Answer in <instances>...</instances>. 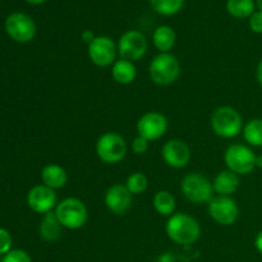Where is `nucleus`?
<instances>
[{
    "mask_svg": "<svg viewBox=\"0 0 262 262\" xmlns=\"http://www.w3.org/2000/svg\"><path fill=\"white\" fill-rule=\"evenodd\" d=\"M168 237L177 245L187 246L197 242L201 237L200 223L184 212H174L165 225Z\"/></svg>",
    "mask_w": 262,
    "mask_h": 262,
    "instance_id": "obj_1",
    "label": "nucleus"
},
{
    "mask_svg": "<svg viewBox=\"0 0 262 262\" xmlns=\"http://www.w3.org/2000/svg\"><path fill=\"white\" fill-rule=\"evenodd\" d=\"M148 74L155 84L170 86L181 74V64L173 54L160 53L150 63Z\"/></svg>",
    "mask_w": 262,
    "mask_h": 262,
    "instance_id": "obj_2",
    "label": "nucleus"
},
{
    "mask_svg": "<svg viewBox=\"0 0 262 262\" xmlns=\"http://www.w3.org/2000/svg\"><path fill=\"white\" fill-rule=\"evenodd\" d=\"M212 132L222 138H233L243 130L239 113L232 106H220L214 110L210 119Z\"/></svg>",
    "mask_w": 262,
    "mask_h": 262,
    "instance_id": "obj_3",
    "label": "nucleus"
},
{
    "mask_svg": "<svg viewBox=\"0 0 262 262\" xmlns=\"http://www.w3.org/2000/svg\"><path fill=\"white\" fill-rule=\"evenodd\" d=\"M54 212H55L61 227L71 230H77L82 228L89 219L86 205L76 197H68V199L61 200L56 205Z\"/></svg>",
    "mask_w": 262,
    "mask_h": 262,
    "instance_id": "obj_4",
    "label": "nucleus"
},
{
    "mask_svg": "<svg viewBox=\"0 0 262 262\" xmlns=\"http://www.w3.org/2000/svg\"><path fill=\"white\" fill-rule=\"evenodd\" d=\"M181 189L183 196L192 204H209L214 199L212 182L200 173L187 174L182 179Z\"/></svg>",
    "mask_w": 262,
    "mask_h": 262,
    "instance_id": "obj_5",
    "label": "nucleus"
},
{
    "mask_svg": "<svg viewBox=\"0 0 262 262\" xmlns=\"http://www.w3.org/2000/svg\"><path fill=\"white\" fill-rule=\"evenodd\" d=\"M97 158L105 164H118L127 154V143L124 138L115 132H106L99 137L96 142Z\"/></svg>",
    "mask_w": 262,
    "mask_h": 262,
    "instance_id": "obj_6",
    "label": "nucleus"
},
{
    "mask_svg": "<svg viewBox=\"0 0 262 262\" xmlns=\"http://www.w3.org/2000/svg\"><path fill=\"white\" fill-rule=\"evenodd\" d=\"M256 156L257 155H255L248 146L234 143L230 145L224 152V161L228 170L233 171L237 176H246L256 168Z\"/></svg>",
    "mask_w": 262,
    "mask_h": 262,
    "instance_id": "obj_7",
    "label": "nucleus"
},
{
    "mask_svg": "<svg viewBox=\"0 0 262 262\" xmlns=\"http://www.w3.org/2000/svg\"><path fill=\"white\" fill-rule=\"evenodd\" d=\"M147 40L145 35L137 30H129L120 36L118 41V54L120 59L137 61L147 53Z\"/></svg>",
    "mask_w": 262,
    "mask_h": 262,
    "instance_id": "obj_8",
    "label": "nucleus"
},
{
    "mask_svg": "<svg viewBox=\"0 0 262 262\" xmlns=\"http://www.w3.org/2000/svg\"><path fill=\"white\" fill-rule=\"evenodd\" d=\"M87 53L92 63L100 68H106L117 61L118 45L107 36H96L90 45Z\"/></svg>",
    "mask_w": 262,
    "mask_h": 262,
    "instance_id": "obj_9",
    "label": "nucleus"
},
{
    "mask_svg": "<svg viewBox=\"0 0 262 262\" xmlns=\"http://www.w3.org/2000/svg\"><path fill=\"white\" fill-rule=\"evenodd\" d=\"M5 31L12 40L26 43L36 36V25L30 15L25 13H12L5 20Z\"/></svg>",
    "mask_w": 262,
    "mask_h": 262,
    "instance_id": "obj_10",
    "label": "nucleus"
},
{
    "mask_svg": "<svg viewBox=\"0 0 262 262\" xmlns=\"http://www.w3.org/2000/svg\"><path fill=\"white\" fill-rule=\"evenodd\" d=\"M209 215L215 223L229 227L233 225L239 215V207L237 202L228 196H216L209 202Z\"/></svg>",
    "mask_w": 262,
    "mask_h": 262,
    "instance_id": "obj_11",
    "label": "nucleus"
},
{
    "mask_svg": "<svg viewBox=\"0 0 262 262\" xmlns=\"http://www.w3.org/2000/svg\"><path fill=\"white\" fill-rule=\"evenodd\" d=\"M168 119L165 115L158 112L145 113L137 122L138 136L150 141H156L163 137L168 130Z\"/></svg>",
    "mask_w": 262,
    "mask_h": 262,
    "instance_id": "obj_12",
    "label": "nucleus"
},
{
    "mask_svg": "<svg viewBox=\"0 0 262 262\" xmlns=\"http://www.w3.org/2000/svg\"><path fill=\"white\" fill-rule=\"evenodd\" d=\"M27 204L32 211L37 214H48L56 207V193L54 189L49 188L45 184L35 186L30 189L27 194Z\"/></svg>",
    "mask_w": 262,
    "mask_h": 262,
    "instance_id": "obj_13",
    "label": "nucleus"
},
{
    "mask_svg": "<svg viewBox=\"0 0 262 262\" xmlns=\"http://www.w3.org/2000/svg\"><path fill=\"white\" fill-rule=\"evenodd\" d=\"M161 156L166 165L173 169H182L191 160V150L182 140H169L161 148Z\"/></svg>",
    "mask_w": 262,
    "mask_h": 262,
    "instance_id": "obj_14",
    "label": "nucleus"
},
{
    "mask_svg": "<svg viewBox=\"0 0 262 262\" xmlns=\"http://www.w3.org/2000/svg\"><path fill=\"white\" fill-rule=\"evenodd\" d=\"M105 206L112 214L125 215L132 207L133 194L128 191L125 184H114L105 193Z\"/></svg>",
    "mask_w": 262,
    "mask_h": 262,
    "instance_id": "obj_15",
    "label": "nucleus"
},
{
    "mask_svg": "<svg viewBox=\"0 0 262 262\" xmlns=\"http://www.w3.org/2000/svg\"><path fill=\"white\" fill-rule=\"evenodd\" d=\"M214 192L217 196H228L230 197L239 187V178L235 173L230 170H223L215 177L212 182Z\"/></svg>",
    "mask_w": 262,
    "mask_h": 262,
    "instance_id": "obj_16",
    "label": "nucleus"
},
{
    "mask_svg": "<svg viewBox=\"0 0 262 262\" xmlns=\"http://www.w3.org/2000/svg\"><path fill=\"white\" fill-rule=\"evenodd\" d=\"M41 179L46 187L55 191V189H60L66 186L68 182V174H67L66 169L61 168L60 165L49 164V165L43 166L41 170Z\"/></svg>",
    "mask_w": 262,
    "mask_h": 262,
    "instance_id": "obj_17",
    "label": "nucleus"
},
{
    "mask_svg": "<svg viewBox=\"0 0 262 262\" xmlns=\"http://www.w3.org/2000/svg\"><path fill=\"white\" fill-rule=\"evenodd\" d=\"M112 76L117 83L129 84L136 79L137 69L132 61L119 59L112 66Z\"/></svg>",
    "mask_w": 262,
    "mask_h": 262,
    "instance_id": "obj_18",
    "label": "nucleus"
},
{
    "mask_svg": "<svg viewBox=\"0 0 262 262\" xmlns=\"http://www.w3.org/2000/svg\"><path fill=\"white\" fill-rule=\"evenodd\" d=\"M61 224L59 223L55 212L50 211L43 215L42 222L40 224V235L46 242H55L61 235Z\"/></svg>",
    "mask_w": 262,
    "mask_h": 262,
    "instance_id": "obj_19",
    "label": "nucleus"
},
{
    "mask_svg": "<svg viewBox=\"0 0 262 262\" xmlns=\"http://www.w3.org/2000/svg\"><path fill=\"white\" fill-rule=\"evenodd\" d=\"M152 42L160 53H169L176 45V31L169 26H159L152 35Z\"/></svg>",
    "mask_w": 262,
    "mask_h": 262,
    "instance_id": "obj_20",
    "label": "nucleus"
},
{
    "mask_svg": "<svg viewBox=\"0 0 262 262\" xmlns=\"http://www.w3.org/2000/svg\"><path fill=\"white\" fill-rule=\"evenodd\" d=\"M152 205L156 212L163 216L170 217L176 211V199L170 192L165 191V189L156 192L152 200Z\"/></svg>",
    "mask_w": 262,
    "mask_h": 262,
    "instance_id": "obj_21",
    "label": "nucleus"
},
{
    "mask_svg": "<svg viewBox=\"0 0 262 262\" xmlns=\"http://www.w3.org/2000/svg\"><path fill=\"white\" fill-rule=\"evenodd\" d=\"M227 10L232 17L237 19L250 18L255 13V2L253 0H228Z\"/></svg>",
    "mask_w": 262,
    "mask_h": 262,
    "instance_id": "obj_22",
    "label": "nucleus"
},
{
    "mask_svg": "<svg viewBox=\"0 0 262 262\" xmlns=\"http://www.w3.org/2000/svg\"><path fill=\"white\" fill-rule=\"evenodd\" d=\"M246 142L255 147H262V119H252L243 127Z\"/></svg>",
    "mask_w": 262,
    "mask_h": 262,
    "instance_id": "obj_23",
    "label": "nucleus"
},
{
    "mask_svg": "<svg viewBox=\"0 0 262 262\" xmlns=\"http://www.w3.org/2000/svg\"><path fill=\"white\" fill-rule=\"evenodd\" d=\"M150 4L156 13L169 17L181 12L184 0H150Z\"/></svg>",
    "mask_w": 262,
    "mask_h": 262,
    "instance_id": "obj_24",
    "label": "nucleus"
},
{
    "mask_svg": "<svg viewBox=\"0 0 262 262\" xmlns=\"http://www.w3.org/2000/svg\"><path fill=\"white\" fill-rule=\"evenodd\" d=\"M148 181L147 177L142 173H133L130 174L125 182V187L132 194H142L147 189Z\"/></svg>",
    "mask_w": 262,
    "mask_h": 262,
    "instance_id": "obj_25",
    "label": "nucleus"
},
{
    "mask_svg": "<svg viewBox=\"0 0 262 262\" xmlns=\"http://www.w3.org/2000/svg\"><path fill=\"white\" fill-rule=\"evenodd\" d=\"M3 262H32L30 255L22 250H10L4 255Z\"/></svg>",
    "mask_w": 262,
    "mask_h": 262,
    "instance_id": "obj_26",
    "label": "nucleus"
},
{
    "mask_svg": "<svg viewBox=\"0 0 262 262\" xmlns=\"http://www.w3.org/2000/svg\"><path fill=\"white\" fill-rule=\"evenodd\" d=\"M12 235L8 230L0 228V255H7L12 248Z\"/></svg>",
    "mask_w": 262,
    "mask_h": 262,
    "instance_id": "obj_27",
    "label": "nucleus"
},
{
    "mask_svg": "<svg viewBox=\"0 0 262 262\" xmlns=\"http://www.w3.org/2000/svg\"><path fill=\"white\" fill-rule=\"evenodd\" d=\"M132 150L136 155H142L148 150V141L141 136H137L132 142Z\"/></svg>",
    "mask_w": 262,
    "mask_h": 262,
    "instance_id": "obj_28",
    "label": "nucleus"
},
{
    "mask_svg": "<svg viewBox=\"0 0 262 262\" xmlns=\"http://www.w3.org/2000/svg\"><path fill=\"white\" fill-rule=\"evenodd\" d=\"M250 28L255 33H262V12L257 10L250 17Z\"/></svg>",
    "mask_w": 262,
    "mask_h": 262,
    "instance_id": "obj_29",
    "label": "nucleus"
},
{
    "mask_svg": "<svg viewBox=\"0 0 262 262\" xmlns=\"http://www.w3.org/2000/svg\"><path fill=\"white\" fill-rule=\"evenodd\" d=\"M81 37H82V40H83V42H86L87 45H90V43L95 40V37H96V36L94 35V32H92L91 30H84L83 32L81 33Z\"/></svg>",
    "mask_w": 262,
    "mask_h": 262,
    "instance_id": "obj_30",
    "label": "nucleus"
},
{
    "mask_svg": "<svg viewBox=\"0 0 262 262\" xmlns=\"http://www.w3.org/2000/svg\"><path fill=\"white\" fill-rule=\"evenodd\" d=\"M255 246H256V250L262 255V230L258 232V234L256 235V239H255Z\"/></svg>",
    "mask_w": 262,
    "mask_h": 262,
    "instance_id": "obj_31",
    "label": "nucleus"
},
{
    "mask_svg": "<svg viewBox=\"0 0 262 262\" xmlns=\"http://www.w3.org/2000/svg\"><path fill=\"white\" fill-rule=\"evenodd\" d=\"M256 78H257L258 83L262 87V60L258 63L257 66V71H256Z\"/></svg>",
    "mask_w": 262,
    "mask_h": 262,
    "instance_id": "obj_32",
    "label": "nucleus"
},
{
    "mask_svg": "<svg viewBox=\"0 0 262 262\" xmlns=\"http://www.w3.org/2000/svg\"><path fill=\"white\" fill-rule=\"evenodd\" d=\"M256 166H257V168H261L262 169V155L256 156Z\"/></svg>",
    "mask_w": 262,
    "mask_h": 262,
    "instance_id": "obj_33",
    "label": "nucleus"
},
{
    "mask_svg": "<svg viewBox=\"0 0 262 262\" xmlns=\"http://www.w3.org/2000/svg\"><path fill=\"white\" fill-rule=\"evenodd\" d=\"M27 3H30V4H33V5H38V4H42V3H45L46 0H26Z\"/></svg>",
    "mask_w": 262,
    "mask_h": 262,
    "instance_id": "obj_34",
    "label": "nucleus"
},
{
    "mask_svg": "<svg viewBox=\"0 0 262 262\" xmlns=\"http://www.w3.org/2000/svg\"><path fill=\"white\" fill-rule=\"evenodd\" d=\"M256 5H257L258 9L262 12V0H256Z\"/></svg>",
    "mask_w": 262,
    "mask_h": 262,
    "instance_id": "obj_35",
    "label": "nucleus"
},
{
    "mask_svg": "<svg viewBox=\"0 0 262 262\" xmlns=\"http://www.w3.org/2000/svg\"><path fill=\"white\" fill-rule=\"evenodd\" d=\"M0 262H3V260H0Z\"/></svg>",
    "mask_w": 262,
    "mask_h": 262,
    "instance_id": "obj_36",
    "label": "nucleus"
}]
</instances>
